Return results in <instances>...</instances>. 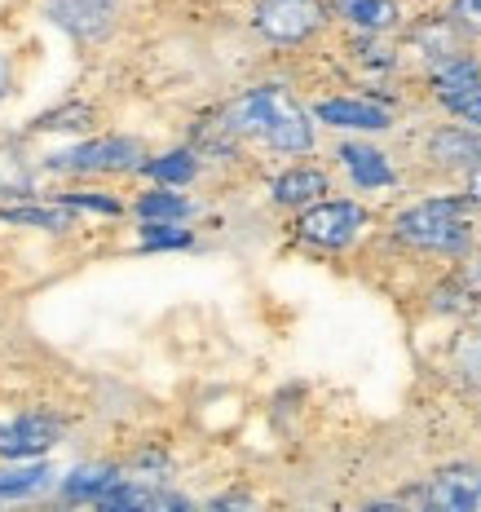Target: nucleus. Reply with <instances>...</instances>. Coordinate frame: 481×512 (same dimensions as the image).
<instances>
[{
	"label": "nucleus",
	"mask_w": 481,
	"mask_h": 512,
	"mask_svg": "<svg viewBox=\"0 0 481 512\" xmlns=\"http://www.w3.org/2000/svg\"><path fill=\"white\" fill-rule=\"evenodd\" d=\"M217 120L226 124L234 137L265 146L270 155H283V159H309L318 151L314 111L279 80H261V84H252V89H239L217 111Z\"/></svg>",
	"instance_id": "f257e3e1"
},
{
	"label": "nucleus",
	"mask_w": 481,
	"mask_h": 512,
	"mask_svg": "<svg viewBox=\"0 0 481 512\" xmlns=\"http://www.w3.org/2000/svg\"><path fill=\"white\" fill-rule=\"evenodd\" d=\"M477 204L464 190L451 195H429L398 208L389 217V239L420 256H442V261H464L481 248V221Z\"/></svg>",
	"instance_id": "f03ea898"
},
{
	"label": "nucleus",
	"mask_w": 481,
	"mask_h": 512,
	"mask_svg": "<svg viewBox=\"0 0 481 512\" xmlns=\"http://www.w3.org/2000/svg\"><path fill=\"white\" fill-rule=\"evenodd\" d=\"M367 230H371V208L362 199L327 195L318 204L292 212L296 243H305L314 252H349L354 243L367 239Z\"/></svg>",
	"instance_id": "7ed1b4c3"
},
{
	"label": "nucleus",
	"mask_w": 481,
	"mask_h": 512,
	"mask_svg": "<svg viewBox=\"0 0 481 512\" xmlns=\"http://www.w3.org/2000/svg\"><path fill=\"white\" fill-rule=\"evenodd\" d=\"M336 23L331 0H252L248 27L274 49H301Z\"/></svg>",
	"instance_id": "20e7f679"
},
{
	"label": "nucleus",
	"mask_w": 481,
	"mask_h": 512,
	"mask_svg": "<svg viewBox=\"0 0 481 512\" xmlns=\"http://www.w3.org/2000/svg\"><path fill=\"white\" fill-rule=\"evenodd\" d=\"M146 159V142L133 133H111V137H89L67 151L45 155V173L58 177H124L137 173Z\"/></svg>",
	"instance_id": "39448f33"
},
{
	"label": "nucleus",
	"mask_w": 481,
	"mask_h": 512,
	"mask_svg": "<svg viewBox=\"0 0 481 512\" xmlns=\"http://www.w3.org/2000/svg\"><path fill=\"white\" fill-rule=\"evenodd\" d=\"M318 128H331L340 137H380L398 124L389 93H331L309 102Z\"/></svg>",
	"instance_id": "423d86ee"
},
{
	"label": "nucleus",
	"mask_w": 481,
	"mask_h": 512,
	"mask_svg": "<svg viewBox=\"0 0 481 512\" xmlns=\"http://www.w3.org/2000/svg\"><path fill=\"white\" fill-rule=\"evenodd\" d=\"M331 159H336V168L345 173V181L358 190V195L398 190V181H402L398 164H393L376 142H367V137H340V142L331 146Z\"/></svg>",
	"instance_id": "0eeeda50"
},
{
	"label": "nucleus",
	"mask_w": 481,
	"mask_h": 512,
	"mask_svg": "<svg viewBox=\"0 0 481 512\" xmlns=\"http://www.w3.org/2000/svg\"><path fill=\"white\" fill-rule=\"evenodd\" d=\"M67 437V420L53 411H23L0 424V460H40Z\"/></svg>",
	"instance_id": "6e6552de"
},
{
	"label": "nucleus",
	"mask_w": 481,
	"mask_h": 512,
	"mask_svg": "<svg viewBox=\"0 0 481 512\" xmlns=\"http://www.w3.org/2000/svg\"><path fill=\"white\" fill-rule=\"evenodd\" d=\"M40 14L76 40H106L120 23V0H40Z\"/></svg>",
	"instance_id": "1a4fd4ad"
},
{
	"label": "nucleus",
	"mask_w": 481,
	"mask_h": 512,
	"mask_svg": "<svg viewBox=\"0 0 481 512\" xmlns=\"http://www.w3.org/2000/svg\"><path fill=\"white\" fill-rule=\"evenodd\" d=\"M402 40H406V49L424 62V71L437 67V62H446V58H455V53H464L468 45H473V40L455 27V18L446 14V9L411 18V23L402 27Z\"/></svg>",
	"instance_id": "9d476101"
},
{
	"label": "nucleus",
	"mask_w": 481,
	"mask_h": 512,
	"mask_svg": "<svg viewBox=\"0 0 481 512\" xmlns=\"http://www.w3.org/2000/svg\"><path fill=\"white\" fill-rule=\"evenodd\" d=\"M424 159H429L433 168H442V173H473L481 168V128L455 120V124H437L429 128V137H424Z\"/></svg>",
	"instance_id": "9b49d317"
},
{
	"label": "nucleus",
	"mask_w": 481,
	"mask_h": 512,
	"mask_svg": "<svg viewBox=\"0 0 481 512\" xmlns=\"http://www.w3.org/2000/svg\"><path fill=\"white\" fill-rule=\"evenodd\" d=\"M420 504L437 512H477L481 508V464H446L424 482Z\"/></svg>",
	"instance_id": "f8f14e48"
},
{
	"label": "nucleus",
	"mask_w": 481,
	"mask_h": 512,
	"mask_svg": "<svg viewBox=\"0 0 481 512\" xmlns=\"http://www.w3.org/2000/svg\"><path fill=\"white\" fill-rule=\"evenodd\" d=\"M477 89H481V53H473V49L429 67V98L442 106L446 115H455Z\"/></svg>",
	"instance_id": "ddd939ff"
},
{
	"label": "nucleus",
	"mask_w": 481,
	"mask_h": 512,
	"mask_svg": "<svg viewBox=\"0 0 481 512\" xmlns=\"http://www.w3.org/2000/svg\"><path fill=\"white\" fill-rule=\"evenodd\" d=\"M331 14L349 36H398L411 23L402 0H331Z\"/></svg>",
	"instance_id": "4468645a"
},
{
	"label": "nucleus",
	"mask_w": 481,
	"mask_h": 512,
	"mask_svg": "<svg viewBox=\"0 0 481 512\" xmlns=\"http://www.w3.org/2000/svg\"><path fill=\"white\" fill-rule=\"evenodd\" d=\"M327 195H331V173L323 164H309V159L287 164L283 173L270 181V204L283 208V212H301Z\"/></svg>",
	"instance_id": "2eb2a0df"
},
{
	"label": "nucleus",
	"mask_w": 481,
	"mask_h": 512,
	"mask_svg": "<svg viewBox=\"0 0 481 512\" xmlns=\"http://www.w3.org/2000/svg\"><path fill=\"white\" fill-rule=\"evenodd\" d=\"M102 512H124V508H146V512H186L195 508V499L168 490V482H142V477H124L120 486L98 504Z\"/></svg>",
	"instance_id": "dca6fc26"
},
{
	"label": "nucleus",
	"mask_w": 481,
	"mask_h": 512,
	"mask_svg": "<svg viewBox=\"0 0 481 512\" xmlns=\"http://www.w3.org/2000/svg\"><path fill=\"white\" fill-rule=\"evenodd\" d=\"M124 464H106V460H89V464H76L67 477H58V499L62 504H93L98 508L115 486L124 482Z\"/></svg>",
	"instance_id": "f3484780"
},
{
	"label": "nucleus",
	"mask_w": 481,
	"mask_h": 512,
	"mask_svg": "<svg viewBox=\"0 0 481 512\" xmlns=\"http://www.w3.org/2000/svg\"><path fill=\"white\" fill-rule=\"evenodd\" d=\"M58 490V468L45 455L40 460H5L0 468V504H23V499H40Z\"/></svg>",
	"instance_id": "a211bd4d"
},
{
	"label": "nucleus",
	"mask_w": 481,
	"mask_h": 512,
	"mask_svg": "<svg viewBox=\"0 0 481 512\" xmlns=\"http://www.w3.org/2000/svg\"><path fill=\"white\" fill-rule=\"evenodd\" d=\"M137 177L155 181V186H177V190H190L195 181L203 177V155L195 146H168L159 155H146Z\"/></svg>",
	"instance_id": "6ab92c4d"
},
{
	"label": "nucleus",
	"mask_w": 481,
	"mask_h": 512,
	"mask_svg": "<svg viewBox=\"0 0 481 512\" xmlns=\"http://www.w3.org/2000/svg\"><path fill=\"white\" fill-rule=\"evenodd\" d=\"M128 208H133L137 221H186V226H190V221L199 217V204L186 195V190H177V186H155V181H151V186H146Z\"/></svg>",
	"instance_id": "aec40b11"
},
{
	"label": "nucleus",
	"mask_w": 481,
	"mask_h": 512,
	"mask_svg": "<svg viewBox=\"0 0 481 512\" xmlns=\"http://www.w3.org/2000/svg\"><path fill=\"white\" fill-rule=\"evenodd\" d=\"M0 226L71 234V230H76V212H71L67 204H58V199H45V204H14V208H0Z\"/></svg>",
	"instance_id": "412c9836"
},
{
	"label": "nucleus",
	"mask_w": 481,
	"mask_h": 512,
	"mask_svg": "<svg viewBox=\"0 0 481 512\" xmlns=\"http://www.w3.org/2000/svg\"><path fill=\"white\" fill-rule=\"evenodd\" d=\"M446 371L468 384V389H481V323H464L446 345Z\"/></svg>",
	"instance_id": "4be33fe9"
},
{
	"label": "nucleus",
	"mask_w": 481,
	"mask_h": 512,
	"mask_svg": "<svg viewBox=\"0 0 481 512\" xmlns=\"http://www.w3.org/2000/svg\"><path fill=\"white\" fill-rule=\"evenodd\" d=\"M195 248V230L186 221H137L133 252H186Z\"/></svg>",
	"instance_id": "5701e85b"
},
{
	"label": "nucleus",
	"mask_w": 481,
	"mask_h": 512,
	"mask_svg": "<svg viewBox=\"0 0 481 512\" xmlns=\"http://www.w3.org/2000/svg\"><path fill=\"white\" fill-rule=\"evenodd\" d=\"M45 199H58V204H67L71 212H98V217H124L128 204L120 195H111V190H76V186H67V190H53V195Z\"/></svg>",
	"instance_id": "b1692460"
},
{
	"label": "nucleus",
	"mask_w": 481,
	"mask_h": 512,
	"mask_svg": "<svg viewBox=\"0 0 481 512\" xmlns=\"http://www.w3.org/2000/svg\"><path fill=\"white\" fill-rule=\"evenodd\" d=\"M89 124H93L89 102H67V106H58V111H49L36 120L40 133H80V128H89Z\"/></svg>",
	"instance_id": "393cba45"
},
{
	"label": "nucleus",
	"mask_w": 481,
	"mask_h": 512,
	"mask_svg": "<svg viewBox=\"0 0 481 512\" xmlns=\"http://www.w3.org/2000/svg\"><path fill=\"white\" fill-rule=\"evenodd\" d=\"M128 477H142V482H168L173 477V460H168L164 451H155V446H146V451H137L133 460L124 464Z\"/></svg>",
	"instance_id": "a878e982"
},
{
	"label": "nucleus",
	"mask_w": 481,
	"mask_h": 512,
	"mask_svg": "<svg viewBox=\"0 0 481 512\" xmlns=\"http://www.w3.org/2000/svg\"><path fill=\"white\" fill-rule=\"evenodd\" d=\"M446 14L468 40H481V0H446Z\"/></svg>",
	"instance_id": "bb28decb"
},
{
	"label": "nucleus",
	"mask_w": 481,
	"mask_h": 512,
	"mask_svg": "<svg viewBox=\"0 0 481 512\" xmlns=\"http://www.w3.org/2000/svg\"><path fill=\"white\" fill-rule=\"evenodd\" d=\"M455 274H459V279H464V283H468V287H473V292L481 296V248H477L473 256H464Z\"/></svg>",
	"instance_id": "cd10ccee"
},
{
	"label": "nucleus",
	"mask_w": 481,
	"mask_h": 512,
	"mask_svg": "<svg viewBox=\"0 0 481 512\" xmlns=\"http://www.w3.org/2000/svg\"><path fill=\"white\" fill-rule=\"evenodd\" d=\"M451 120H464V124H473V128H481V89L473 93V98H468L464 106H459V111L451 115Z\"/></svg>",
	"instance_id": "c85d7f7f"
},
{
	"label": "nucleus",
	"mask_w": 481,
	"mask_h": 512,
	"mask_svg": "<svg viewBox=\"0 0 481 512\" xmlns=\"http://www.w3.org/2000/svg\"><path fill=\"white\" fill-rule=\"evenodd\" d=\"M256 499L252 495H217V499H208V508H252Z\"/></svg>",
	"instance_id": "c756f323"
},
{
	"label": "nucleus",
	"mask_w": 481,
	"mask_h": 512,
	"mask_svg": "<svg viewBox=\"0 0 481 512\" xmlns=\"http://www.w3.org/2000/svg\"><path fill=\"white\" fill-rule=\"evenodd\" d=\"M459 190H464V195L481 208V168H473V173H464V186H459Z\"/></svg>",
	"instance_id": "7c9ffc66"
},
{
	"label": "nucleus",
	"mask_w": 481,
	"mask_h": 512,
	"mask_svg": "<svg viewBox=\"0 0 481 512\" xmlns=\"http://www.w3.org/2000/svg\"><path fill=\"white\" fill-rule=\"evenodd\" d=\"M9 93V53H0V102H5Z\"/></svg>",
	"instance_id": "2f4dec72"
},
{
	"label": "nucleus",
	"mask_w": 481,
	"mask_h": 512,
	"mask_svg": "<svg viewBox=\"0 0 481 512\" xmlns=\"http://www.w3.org/2000/svg\"><path fill=\"white\" fill-rule=\"evenodd\" d=\"M477 323H481V305H477Z\"/></svg>",
	"instance_id": "473e14b6"
}]
</instances>
